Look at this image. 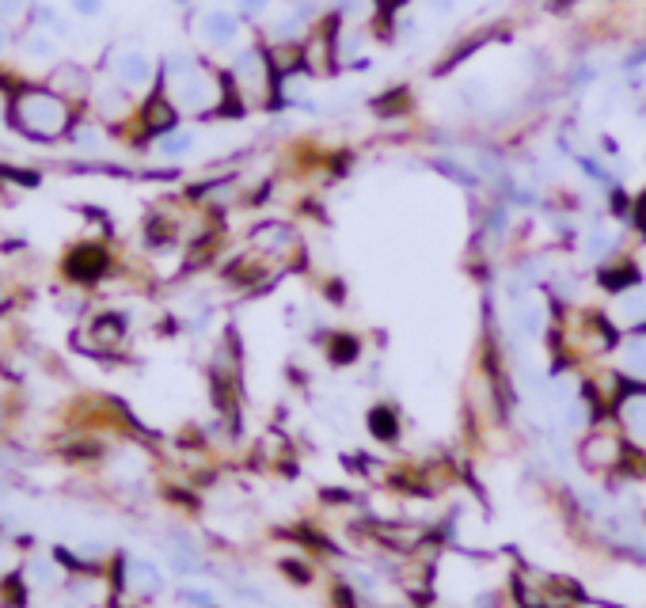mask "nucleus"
Returning a JSON list of instances; mask_svg holds the SVG:
<instances>
[{"mask_svg":"<svg viewBox=\"0 0 646 608\" xmlns=\"http://www.w3.org/2000/svg\"><path fill=\"white\" fill-rule=\"evenodd\" d=\"M122 586L130 589L133 597L149 601V597H156L164 589V578H160V570L152 567L149 559H130L126 570H122Z\"/></svg>","mask_w":646,"mask_h":608,"instance_id":"nucleus-16","label":"nucleus"},{"mask_svg":"<svg viewBox=\"0 0 646 608\" xmlns=\"http://www.w3.org/2000/svg\"><path fill=\"white\" fill-rule=\"evenodd\" d=\"M597 282L605 289L608 297H616V293H624L631 285L646 282V270L639 259H631V255H620V259H612V263H601L597 266Z\"/></svg>","mask_w":646,"mask_h":608,"instance_id":"nucleus-13","label":"nucleus"},{"mask_svg":"<svg viewBox=\"0 0 646 608\" xmlns=\"http://www.w3.org/2000/svg\"><path fill=\"white\" fill-rule=\"evenodd\" d=\"M624 240L627 236L616 225H593L578 236V251H582L586 263L601 266V263H612V259L624 255Z\"/></svg>","mask_w":646,"mask_h":608,"instance_id":"nucleus-8","label":"nucleus"},{"mask_svg":"<svg viewBox=\"0 0 646 608\" xmlns=\"http://www.w3.org/2000/svg\"><path fill=\"white\" fill-rule=\"evenodd\" d=\"M415 107V95L407 84H392L388 92H380L369 99V111L377 114V118H399V114H411Z\"/></svg>","mask_w":646,"mask_h":608,"instance_id":"nucleus-20","label":"nucleus"},{"mask_svg":"<svg viewBox=\"0 0 646 608\" xmlns=\"http://www.w3.org/2000/svg\"><path fill=\"white\" fill-rule=\"evenodd\" d=\"M31 574H35V582H38V586H54V582H57L54 563H35V567H31Z\"/></svg>","mask_w":646,"mask_h":608,"instance_id":"nucleus-31","label":"nucleus"},{"mask_svg":"<svg viewBox=\"0 0 646 608\" xmlns=\"http://www.w3.org/2000/svg\"><path fill=\"white\" fill-rule=\"evenodd\" d=\"M513 331L521 339H544L548 335V308L540 301H532V297L513 304Z\"/></svg>","mask_w":646,"mask_h":608,"instance_id":"nucleus-17","label":"nucleus"},{"mask_svg":"<svg viewBox=\"0 0 646 608\" xmlns=\"http://www.w3.org/2000/svg\"><path fill=\"white\" fill-rule=\"evenodd\" d=\"M639 263H643V270H646V240H643V255H639Z\"/></svg>","mask_w":646,"mask_h":608,"instance_id":"nucleus-34","label":"nucleus"},{"mask_svg":"<svg viewBox=\"0 0 646 608\" xmlns=\"http://www.w3.org/2000/svg\"><path fill=\"white\" fill-rule=\"evenodd\" d=\"M8 122L12 130L31 137L38 145H50L73 130V103L61 99L50 84H23L8 99Z\"/></svg>","mask_w":646,"mask_h":608,"instance_id":"nucleus-1","label":"nucleus"},{"mask_svg":"<svg viewBox=\"0 0 646 608\" xmlns=\"http://www.w3.org/2000/svg\"><path fill=\"white\" fill-rule=\"evenodd\" d=\"M608 316H612V323H616L624 335L627 331H646V282L631 285L624 293H616Z\"/></svg>","mask_w":646,"mask_h":608,"instance_id":"nucleus-11","label":"nucleus"},{"mask_svg":"<svg viewBox=\"0 0 646 608\" xmlns=\"http://www.w3.org/2000/svg\"><path fill=\"white\" fill-rule=\"evenodd\" d=\"M31 8V0H0V16L8 19V16H23Z\"/></svg>","mask_w":646,"mask_h":608,"instance_id":"nucleus-32","label":"nucleus"},{"mask_svg":"<svg viewBox=\"0 0 646 608\" xmlns=\"http://www.w3.org/2000/svg\"><path fill=\"white\" fill-rule=\"evenodd\" d=\"M274 8V0H236V12L244 19H259Z\"/></svg>","mask_w":646,"mask_h":608,"instance_id":"nucleus-27","label":"nucleus"},{"mask_svg":"<svg viewBox=\"0 0 646 608\" xmlns=\"http://www.w3.org/2000/svg\"><path fill=\"white\" fill-rule=\"evenodd\" d=\"M244 35V16L228 12V8H206L198 16V38L206 42L209 50H232Z\"/></svg>","mask_w":646,"mask_h":608,"instance_id":"nucleus-7","label":"nucleus"},{"mask_svg":"<svg viewBox=\"0 0 646 608\" xmlns=\"http://www.w3.org/2000/svg\"><path fill=\"white\" fill-rule=\"evenodd\" d=\"M282 570L289 574V578H293V582H297V586H308V582H312V567H308V563H297V559H285Z\"/></svg>","mask_w":646,"mask_h":608,"instance_id":"nucleus-28","label":"nucleus"},{"mask_svg":"<svg viewBox=\"0 0 646 608\" xmlns=\"http://www.w3.org/2000/svg\"><path fill=\"white\" fill-rule=\"evenodd\" d=\"M69 137H73V145L84 152V156H99V152L107 149V137H103V130L92 126V122H73Z\"/></svg>","mask_w":646,"mask_h":608,"instance_id":"nucleus-24","label":"nucleus"},{"mask_svg":"<svg viewBox=\"0 0 646 608\" xmlns=\"http://www.w3.org/2000/svg\"><path fill=\"white\" fill-rule=\"evenodd\" d=\"M612 361L631 384H646V331H627L624 339L616 342Z\"/></svg>","mask_w":646,"mask_h":608,"instance_id":"nucleus-12","label":"nucleus"},{"mask_svg":"<svg viewBox=\"0 0 646 608\" xmlns=\"http://www.w3.org/2000/svg\"><path fill=\"white\" fill-rule=\"evenodd\" d=\"M228 84L236 99L244 103L247 111H270V99H274V88H278V76H274V65L266 57V42H251V46H240L232 65L225 69Z\"/></svg>","mask_w":646,"mask_h":608,"instance_id":"nucleus-2","label":"nucleus"},{"mask_svg":"<svg viewBox=\"0 0 646 608\" xmlns=\"http://www.w3.org/2000/svg\"><path fill=\"white\" fill-rule=\"evenodd\" d=\"M194 145H198L194 130L175 126V130H168L164 137H156V156H164V160H183V156L194 152Z\"/></svg>","mask_w":646,"mask_h":608,"instance_id":"nucleus-23","label":"nucleus"},{"mask_svg":"<svg viewBox=\"0 0 646 608\" xmlns=\"http://www.w3.org/2000/svg\"><path fill=\"white\" fill-rule=\"evenodd\" d=\"M179 107L171 103V95L156 84L149 92V99L137 107V118H141V130H145V137H164L168 130H175L179 126Z\"/></svg>","mask_w":646,"mask_h":608,"instance_id":"nucleus-9","label":"nucleus"},{"mask_svg":"<svg viewBox=\"0 0 646 608\" xmlns=\"http://www.w3.org/2000/svg\"><path fill=\"white\" fill-rule=\"evenodd\" d=\"M365 426H369V437L380 441V445H396L399 434H403V422H399V411L392 407V403H377V407H369Z\"/></svg>","mask_w":646,"mask_h":608,"instance_id":"nucleus-18","label":"nucleus"},{"mask_svg":"<svg viewBox=\"0 0 646 608\" xmlns=\"http://www.w3.org/2000/svg\"><path fill=\"white\" fill-rule=\"evenodd\" d=\"M175 4H183V8H190V0H175Z\"/></svg>","mask_w":646,"mask_h":608,"instance_id":"nucleus-35","label":"nucleus"},{"mask_svg":"<svg viewBox=\"0 0 646 608\" xmlns=\"http://www.w3.org/2000/svg\"><path fill=\"white\" fill-rule=\"evenodd\" d=\"M8 50H12V27H8L4 16H0V57L8 54Z\"/></svg>","mask_w":646,"mask_h":608,"instance_id":"nucleus-33","label":"nucleus"},{"mask_svg":"<svg viewBox=\"0 0 646 608\" xmlns=\"http://www.w3.org/2000/svg\"><path fill=\"white\" fill-rule=\"evenodd\" d=\"M612 418L627 437V445L635 453H646V384H627V392L612 407Z\"/></svg>","mask_w":646,"mask_h":608,"instance_id":"nucleus-6","label":"nucleus"},{"mask_svg":"<svg viewBox=\"0 0 646 608\" xmlns=\"http://www.w3.org/2000/svg\"><path fill=\"white\" fill-rule=\"evenodd\" d=\"M103 4H107V0H69V8H73V12H76L80 19L103 16Z\"/></svg>","mask_w":646,"mask_h":608,"instance_id":"nucleus-29","label":"nucleus"},{"mask_svg":"<svg viewBox=\"0 0 646 608\" xmlns=\"http://www.w3.org/2000/svg\"><path fill=\"white\" fill-rule=\"evenodd\" d=\"M92 107L99 111V118L122 122V118H130V114L137 111V99H133V92H126L118 80H107V84L92 88Z\"/></svg>","mask_w":646,"mask_h":608,"instance_id":"nucleus-14","label":"nucleus"},{"mask_svg":"<svg viewBox=\"0 0 646 608\" xmlns=\"http://www.w3.org/2000/svg\"><path fill=\"white\" fill-rule=\"evenodd\" d=\"M627 437L620 434L616 418L608 415L601 422H593L582 441H578V464L593 475H620L624 472V460H627Z\"/></svg>","mask_w":646,"mask_h":608,"instance_id":"nucleus-3","label":"nucleus"},{"mask_svg":"<svg viewBox=\"0 0 646 608\" xmlns=\"http://www.w3.org/2000/svg\"><path fill=\"white\" fill-rule=\"evenodd\" d=\"M631 232H639L646 240V190L643 194H635V202H631V221H627Z\"/></svg>","mask_w":646,"mask_h":608,"instance_id":"nucleus-26","label":"nucleus"},{"mask_svg":"<svg viewBox=\"0 0 646 608\" xmlns=\"http://www.w3.org/2000/svg\"><path fill=\"white\" fill-rule=\"evenodd\" d=\"M323 354H327L331 365L346 369V365H354V361L361 358V339L354 335V331H331V335H327V346H323Z\"/></svg>","mask_w":646,"mask_h":608,"instance_id":"nucleus-22","label":"nucleus"},{"mask_svg":"<svg viewBox=\"0 0 646 608\" xmlns=\"http://www.w3.org/2000/svg\"><path fill=\"white\" fill-rule=\"evenodd\" d=\"M111 80H118V84H122L126 92H133V95L152 92V88L160 84V65H156L145 50L130 46V50H118V54H114Z\"/></svg>","mask_w":646,"mask_h":608,"instance_id":"nucleus-5","label":"nucleus"},{"mask_svg":"<svg viewBox=\"0 0 646 608\" xmlns=\"http://www.w3.org/2000/svg\"><path fill=\"white\" fill-rule=\"evenodd\" d=\"M107 270H111V255H107V247L103 244H80L65 255V274L80 285L99 282Z\"/></svg>","mask_w":646,"mask_h":608,"instance_id":"nucleus-10","label":"nucleus"},{"mask_svg":"<svg viewBox=\"0 0 646 608\" xmlns=\"http://www.w3.org/2000/svg\"><path fill=\"white\" fill-rule=\"evenodd\" d=\"M50 88H54L61 99L76 103V99H88V95H92V80H88V73H84L80 65H57L54 73H50Z\"/></svg>","mask_w":646,"mask_h":608,"instance_id":"nucleus-19","label":"nucleus"},{"mask_svg":"<svg viewBox=\"0 0 646 608\" xmlns=\"http://www.w3.org/2000/svg\"><path fill=\"white\" fill-rule=\"evenodd\" d=\"M358 597L361 593L350 586V582H335V586H331V605L335 608H361Z\"/></svg>","mask_w":646,"mask_h":608,"instance_id":"nucleus-25","label":"nucleus"},{"mask_svg":"<svg viewBox=\"0 0 646 608\" xmlns=\"http://www.w3.org/2000/svg\"><path fill=\"white\" fill-rule=\"evenodd\" d=\"M19 54L27 61H38V65H50V61H57V35L42 31V27H31L27 35L19 38Z\"/></svg>","mask_w":646,"mask_h":608,"instance_id":"nucleus-21","label":"nucleus"},{"mask_svg":"<svg viewBox=\"0 0 646 608\" xmlns=\"http://www.w3.org/2000/svg\"><path fill=\"white\" fill-rule=\"evenodd\" d=\"M122 335H126V320H122L118 312H107V316H99V320L88 323L84 346H88L92 354H111L114 346L122 342Z\"/></svg>","mask_w":646,"mask_h":608,"instance_id":"nucleus-15","label":"nucleus"},{"mask_svg":"<svg viewBox=\"0 0 646 608\" xmlns=\"http://www.w3.org/2000/svg\"><path fill=\"white\" fill-rule=\"evenodd\" d=\"M597 80V69L593 65H574V73H570V88H589Z\"/></svg>","mask_w":646,"mask_h":608,"instance_id":"nucleus-30","label":"nucleus"},{"mask_svg":"<svg viewBox=\"0 0 646 608\" xmlns=\"http://www.w3.org/2000/svg\"><path fill=\"white\" fill-rule=\"evenodd\" d=\"M251 251H259L263 259L270 263H297L304 251V240L301 232L293 225H285V221H266V225L251 228Z\"/></svg>","mask_w":646,"mask_h":608,"instance_id":"nucleus-4","label":"nucleus"}]
</instances>
